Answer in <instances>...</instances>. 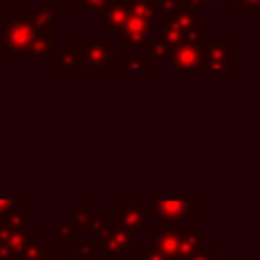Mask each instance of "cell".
Returning a JSON list of instances; mask_svg holds the SVG:
<instances>
[{
	"label": "cell",
	"mask_w": 260,
	"mask_h": 260,
	"mask_svg": "<svg viewBox=\"0 0 260 260\" xmlns=\"http://www.w3.org/2000/svg\"><path fill=\"white\" fill-rule=\"evenodd\" d=\"M2 47L10 55H22L30 59H45L57 39V6L45 4L32 14L12 12L2 24Z\"/></svg>",
	"instance_id": "6da1fadb"
},
{
	"label": "cell",
	"mask_w": 260,
	"mask_h": 260,
	"mask_svg": "<svg viewBox=\"0 0 260 260\" xmlns=\"http://www.w3.org/2000/svg\"><path fill=\"white\" fill-rule=\"evenodd\" d=\"M93 244L102 246V260H122L124 252L132 246L140 244V236L134 230H124V228H106L102 225L98 232L91 234Z\"/></svg>",
	"instance_id": "7a4b0ae2"
},
{
	"label": "cell",
	"mask_w": 260,
	"mask_h": 260,
	"mask_svg": "<svg viewBox=\"0 0 260 260\" xmlns=\"http://www.w3.org/2000/svg\"><path fill=\"white\" fill-rule=\"evenodd\" d=\"M75 55V69H110L112 67V49L110 39L81 41L77 39L71 47Z\"/></svg>",
	"instance_id": "3957f363"
},
{
	"label": "cell",
	"mask_w": 260,
	"mask_h": 260,
	"mask_svg": "<svg viewBox=\"0 0 260 260\" xmlns=\"http://www.w3.org/2000/svg\"><path fill=\"white\" fill-rule=\"evenodd\" d=\"M146 207L162 225H179L197 213L191 197H152Z\"/></svg>",
	"instance_id": "277c9868"
},
{
	"label": "cell",
	"mask_w": 260,
	"mask_h": 260,
	"mask_svg": "<svg viewBox=\"0 0 260 260\" xmlns=\"http://www.w3.org/2000/svg\"><path fill=\"white\" fill-rule=\"evenodd\" d=\"M148 207L142 205L138 197H122L120 203L112 207V225L116 228L138 232L148 223Z\"/></svg>",
	"instance_id": "5b68a950"
},
{
	"label": "cell",
	"mask_w": 260,
	"mask_h": 260,
	"mask_svg": "<svg viewBox=\"0 0 260 260\" xmlns=\"http://www.w3.org/2000/svg\"><path fill=\"white\" fill-rule=\"evenodd\" d=\"M154 28H156V24L146 22V20H142V18L136 16V14H130V16L126 18L122 30H120V32H122V43H120V47H122L124 51L142 49V51L148 53L150 43H152L150 32H152Z\"/></svg>",
	"instance_id": "8992f818"
},
{
	"label": "cell",
	"mask_w": 260,
	"mask_h": 260,
	"mask_svg": "<svg viewBox=\"0 0 260 260\" xmlns=\"http://www.w3.org/2000/svg\"><path fill=\"white\" fill-rule=\"evenodd\" d=\"M165 59L175 69H203L201 43H179L167 49Z\"/></svg>",
	"instance_id": "52a82bcc"
},
{
	"label": "cell",
	"mask_w": 260,
	"mask_h": 260,
	"mask_svg": "<svg viewBox=\"0 0 260 260\" xmlns=\"http://www.w3.org/2000/svg\"><path fill=\"white\" fill-rule=\"evenodd\" d=\"M150 252L171 258V260H183L181 258L179 225H162L160 230H156L150 240Z\"/></svg>",
	"instance_id": "ba28073f"
},
{
	"label": "cell",
	"mask_w": 260,
	"mask_h": 260,
	"mask_svg": "<svg viewBox=\"0 0 260 260\" xmlns=\"http://www.w3.org/2000/svg\"><path fill=\"white\" fill-rule=\"evenodd\" d=\"M234 43L230 39L223 41H201L203 49V69H228L230 67V53Z\"/></svg>",
	"instance_id": "9c48e42d"
},
{
	"label": "cell",
	"mask_w": 260,
	"mask_h": 260,
	"mask_svg": "<svg viewBox=\"0 0 260 260\" xmlns=\"http://www.w3.org/2000/svg\"><path fill=\"white\" fill-rule=\"evenodd\" d=\"M128 16H130L128 0H106L102 8V28L106 32H120Z\"/></svg>",
	"instance_id": "30bf717a"
},
{
	"label": "cell",
	"mask_w": 260,
	"mask_h": 260,
	"mask_svg": "<svg viewBox=\"0 0 260 260\" xmlns=\"http://www.w3.org/2000/svg\"><path fill=\"white\" fill-rule=\"evenodd\" d=\"M28 213L30 209L26 205L22 207H14L6 213L0 215V232L6 234H24L26 232V223H28Z\"/></svg>",
	"instance_id": "8fae6325"
},
{
	"label": "cell",
	"mask_w": 260,
	"mask_h": 260,
	"mask_svg": "<svg viewBox=\"0 0 260 260\" xmlns=\"http://www.w3.org/2000/svg\"><path fill=\"white\" fill-rule=\"evenodd\" d=\"M102 219L95 215L93 207L87 205V207H77L75 211V219H73V232L75 236H87V234H93L102 228Z\"/></svg>",
	"instance_id": "7c38bea8"
},
{
	"label": "cell",
	"mask_w": 260,
	"mask_h": 260,
	"mask_svg": "<svg viewBox=\"0 0 260 260\" xmlns=\"http://www.w3.org/2000/svg\"><path fill=\"white\" fill-rule=\"evenodd\" d=\"M179 238H181V258L183 260L187 256L203 250V236L195 230V225L179 223Z\"/></svg>",
	"instance_id": "4fadbf2b"
},
{
	"label": "cell",
	"mask_w": 260,
	"mask_h": 260,
	"mask_svg": "<svg viewBox=\"0 0 260 260\" xmlns=\"http://www.w3.org/2000/svg\"><path fill=\"white\" fill-rule=\"evenodd\" d=\"M26 234H6L0 232V260H20Z\"/></svg>",
	"instance_id": "5bb4252c"
},
{
	"label": "cell",
	"mask_w": 260,
	"mask_h": 260,
	"mask_svg": "<svg viewBox=\"0 0 260 260\" xmlns=\"http://www.w3.org/2000/svg\"><path fill=\"white\" fill-rule=\"evenodd\" d=\"M128 4H130V14H136L142 20L152 22V24H156L160 20V6L158 4H152L150 0H128Z\"/></svg>",
	"instance_id": "9a60e30c"
},
{
	"label": "cell",
	"mask_w": 260,
	"mask_h": 260,
	"mask_svg": "<svg viewBox=\"0 0 260 260\" xmlns=\"http://www.w3.org/2000/svg\"><path fill=\"white\" fill-rule=\"evenodd\" d=\"M45 256V246L41 244L37 234H26L24 246L20 252V260H43Z\"/></svg>",
	"instance_id": "2e32d148"
},
{
	"label": "cell",
	"mask_w": 260,
	"mask_h": 260,
	"mask_svg": "<svg viewBox=\"0 0 260 260\" xmlns=\"http://www.w3.org/2000/svg\"><path fill=\"white\" fill-rule=\"evenodd\" d=\"M148 65H150V59L142 49H130V57H124L120 61L122 69H148Z\"/></svg>",
	"instance_id": "e0dca14e"
},
{
	"label": "cell",
	"mask_w": 260,
	"mask_h": 260,
	"mask_svg": "<svg viewBox=\"0 0 260 260\" xmlns=\"http://www.w3.org/2000/svg\"><path fill=\"white\" fill-rule=\"evenodd\" d=\"M55 242H57L59 246H73V244H75V232H73V225H69V223L61 225V228L57 230V234H55Z\"/></svg>",
	"instance_id": "ac0fdd59"
},
{
	"label": "cell",
	"mask_w": 260,
	"mask_h": 260,
	"mask_svg": "<svg viewBox=\"0 0 260 260\" xmlns=\"http://www.w3.org/2000/svg\"><path fill=\"white\" fill-rule=\"evenodd\" d=\"M57 65L63 69H75V55H73V49H65L57 55Z\"/></svg>",
	"instance_id": "d6986e66"
},
{
	"label": "cell",
	"mask_w": 260,
	"mask_h": 260,
	"mask_svg": "<svg viewBox=\"0 0 260 260\" xmlns=\"http://www.w3.org/2000/svg\"><path fill=\"white\" fill-rule=\"evenodd\" d=\"M75 4H81L87 12H102L106 0H75Z\"/></svg>",
	"instance_id": "ffe728a7"
},
{
	"label": "cell",
	"mask_w": 260,
	"mask_h": 260,
	"mask_svg": "<svg viewBox=\"0 0 260 260\" xmlns=\"http://www.w3.org/2000/svg\"><path fill=\"white\" fill-rule=\"evenodd\" d=\"M73 246L77 248V252L81 254V258H83V260H93V246H91V244H83V242H81V244H77V242H75Z\"/></svg>",
	"instance_id": "44dd1931"
},
{
	"label": "cell",
	"mask_w": 260,
	"mask_h": 260,
	"mask_svg": "<svg viewBox=\"0 0 260 260\" xmlns=\"http://www.w3.org/2000/svg\"><path fill=\"white\" fill-rule=\"evenodd\" d=\"M177 2H179V6L191 8L193 12H197V10H203V6H205V0H177Z\"/></svg>",
	"instance_id": "7402d4cb"
},
{
	"label": "cell",
	"mask_w": 260,
	"mask_h": 260,
	"mask_svg": "<svg viewBox=\"0 0 260 260\" xmlns=\"http://www.w3.org/2000/svg\"><path fill=\"white\" fill-rule=\"evenodd\" d=\"M236 2H240V10L242 12H254L260 6V0H236Z\"/></svg>",
	"instance_id": "603a6c76"
},
{
	"label": "cell",
	"mask_w": 260,
	"mask_h": 260,
	"mask_svg": "<svg viewBox=\"0 0 260 260\" xmlns=\"http://www.w3.org/2000/svg\"><path fill=\"white\" fill-rule=\"evenodd\" d=\"M16 205H18V199H16V197L0 199V215H2V213H6V211H10V209H14Z\"/></svg>",
	"instance_id": "cb8c5ba5"
},
{
	"label": "cell",
	"mask_w": 260,
	"mask_h": 260,
	"mask_svg": "<svg viewBox=\"0 0 260 260\" xmlns=\"http://www.w3.org/2000/svg\"><path fill=\"white\" fill-rule=\"evenodd\" d=\"M158 6H160V10H165V12L171 14V12H175V10L179 8V2H177V0H160Z\"/></svg>",
	"instance_id": "d4e9b609"
},
{
	"label": "cell",
	"mask_w": 260,
	"mask_h": 260,
	"mask_svg": "<svg viewBox=\"0 0 260 260\" xmlns=\"http://www.w3.org/2000/svg\"><path fill=\"white\" fill-rule=\"evenodd\" d=\"M185 260H215V258H213V254H209V252H203V250H199V252H195V254L187 256Z\"/></svg>",
	"instance_id": "484cf974"
},
{
	"label": "cell",
	"mask_w": 260,
	"mask_h": 260,
	"mask_svg": "<svg viewBox=\"0 0 260 260\" xmlns=\"http://www.w3.org/2000/svg\"><path fill=\"white\" fill-rule=\"evenodd\" d=\"M43 260H67L65 258V254H61V252H45V256H43Z\"/></svg>",
	"instance_id": "4316f807"
},
{
	"label": "cell",
	"mask_w": 260,
	"mask_h": 260,
	"mask_svg": "<svg viewBox=\"0 0 260 260\" xmlns=\"http://www.w3.org/2000/svg\"><path fill=\"white\" fill-rule=\"evenodd\" d=\"M140 260H171V258L158 256V254H154V252H144V254L140 256Z\"/></svg>",
	"instance_id": "83f0119b"
},
{
	"label": "cell",
	"mask_w": 260,
	"mask_h": 260,
	"mask_svg": "<svg viewBox=\"0 0 260 260\" xmlns=\"http://www.w3.org/2000/svg\"><path fill=\"white\" fill-rule=\"evenodd\" d=\"M232 2H236V0H223V4H232Z\"/></svg>",
	"instance_id": "f1b7e54d"
},
{
	"label": "cell",
	"mask_w": 260,
	"mask_h": 260,
	"mask_svg": "<svg viewBox=\"0 0 260 260\" xmlns=\"http://www.w3.org/2000/svg\"><path fill=\"white\" fill-rule=\"evenodd\" d=\"M0 12H2V4H0Z\"/></svg>",
	"instance_id": "f546056e"
},
{
	"label": "cell",
	"mask_w": 260,
	"mask_h": 260,
	"mask_svg": "<svg viewBox=\"0 0 260 260\" xmlns=\"http://www.w3.org/2000/svg\"><path fill=\"white\" fill-rule=\"evenodd\" d=\"M0 67H2V59H0Z\"/></svg>",
	"instance_id": "4dcf8cb0"
}]
</instances>
